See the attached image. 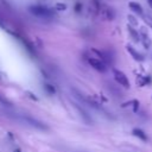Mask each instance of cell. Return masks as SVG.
<instances>
[{
    "mask_svg": "<svg viewBox=\"0 0 152 152\" xmlns=\"http://www.w3.org/2000/svg\"><path fill=\"white\" fill-rule=\"evenodd\" d=\"M45 89H46V90H49V91H50L51 94H53V93H55V90H53V88H52L51 86H49V84H48V86H45Z\"/></svg>",
    "mask_w": 152,
    "mask_h": 152,
    "instance_id": "4fadbf2b",
    "label": "cell"
},
{
    "mask_svg": "<svg viewBox=\"0 0 152 152\" xmlns=\"http://www.w3.org/2000/svg\"><path fill=\"white\" fill-rule=\"evenodd\" d=\"M132 133H133L134 137L139 138L140 140H142V141H147V135H146V133H145L142 129H140V128H134V129L132 131Z\"/></svg>",
    "mask_w": 152,
    "mask_h": 152,
    "instance_id": "9c48e42d",
    "label": "cell"
},
{
    "mask_svg": "<svg viewBox=\"0 0 152 152\" xmlns=\"http://www.w3.org/2000/svg\"><path fill=\"white\" fill-rule=\"evenodd\" d=\"M0 103H2V104H5V106H10V104H11V103H10L6 99H4L1 95H0Z\"/></svg>",
    "mask_w": 152,
    "mask_h": 152,
    "instance_id": "7c38bea8",
    "label": "cell"
},
{
    "mask_svg": "<svg viewBox=\"0 0 152 152\" xmlns=\"http://www.w3.org/2000/svg\"><path fill=\"white\" fill-rule=\"evenodd\" d=\"M97 12L104 19H107V20H113L114 17H115V12L113 11V8H110V7L106 6V5H102V4H100V7H99V11Z\"/></svg>",
    "mask_w": 152,
    "mask_h": 152,
    "instance_id": "277c9868",
    "label": "cell"
},
{
    "mask_svg": "<svg viewBox=\"0 0 152 152\" xmlns=\"http://www.w3.org/2000/svg\"><path fill=\"white\" fill-rule=\"evenodd\" d=\"M142 19H144V21H145V23H146V24L152 28V17H151V15H148V14H147V15H145V14H144V15H142Z\"/></svg>",
    "mask_w": 152,
    "mask_h": 152,
    "instance_id": "30bf717a",
    "label": "cell"
},
{
    "mask_svg": "<svg viewBox=\"0 0 152 152\" xmlns=\"http://www.w3.org/2000/svg\"><path fill=\"white\" fill-rule=\"evenodd\" d=\"M28 11L39 18H51L53 15V11L46 6H42V5H32L28 7Z\"/></svg>",
    "mask_w": 152,
    "mask_h": 152,
    "instance_id": "6da1fadb",
    "label": "cell"
},
{
    "mask_svg": "<svg viewBox=\"0 0 152 152\" xmlns=\"http://www.w3.org/2000/svg\"><path fill=\"white\" fill-rule=\"evenodd\" d=\"M127 19H128V21L131 23V25H133V26H137V25H138V20H137L133 15H131V14H129V15L127 17Z\"/></svg>",
    "mask_w": 152,
    "mask_h": 152,
    "instance_id": "8fae6325",
    "label": "cell"
},
{
    "mask_svg": "<svg viewBox=\"0 0 152 152\" xmlns=\"http://www.w3.org/2000/svg\"><path fill=\"white\" fill-rule=\"evenodd\" d=\"M148 1H152V0H148Z\"/></svg>",
    "mask_w": 152,
    "mask_h": 152,
    "instance_id": "9a60e30c",
    "label": "cell"
},
{
    "mask_svg": "<svg viewBox=\"0 0 152 152\" xmlns=\"http://www.w3.org/2000/svg\"><path fill=\"white\" fill-rule=\"evenodd\" d=\"M128 7H129L131 11L134 12L135 14H138V15H140V17L144 15V10H142V7H141V5H140L139 2L129 1V2H128Z\"/></svg>",
    "mask_w": 152,
    "mask_h": 152,
    "instance_id": "5b68a950",
    "label": "cell"
},
{
    "mask_svg": "<svg viewBox=\"0 0 152 152\" xmlns=\"http://www.w3.org/2000/svg\"><path fill=\"white\" fill-rule=\"evenodd\" d=\"M140 42L142 43V45H144L145 49H150V46H151V39H150L148 34L144 30L140 31Z\"/></svg>",
    "mask_w": 152,
    "mask_h": 152,
    "instance_id": "52a82bcc",
    "label": "cell"
},
{
    "mask_svg": "<svg viewBox=\"0 0 152 152\" xmlns=\"http://www.w3.org/2000/svg\"><path fill=\"white\" fill-rule=\"evenodd\" d=\"M88 63L90 64V66H93L95 70H97L100 72H104L107 69L104 62L101 61L100 58H96V57H88Z\"/></svg>",
    "mask_w": 152,
    "mask_h": 152,
    "instance_id": "7a4b0ae2",
    "label": "cell"
},
{
    "mask_svg": "<svg viewBox=\"0 0 152 152\" xmlns=\"http://www.w3.org/2000/svg\"><path fill=\"white\" fill-rule=\"evenodd\" d=\"M127 30H128V32H129V36L132 37V39L134 40V42H140V33L135 30V28H133V26L132 25H128L127 26Z\"/></svg>",
    "mask_w": 152,
    "mask_h": 152,
    "instance_id": "ba28073f",
    "label": "cell"
},
{
    "mask_svg": "<svg viewBox=\"0 0 152 152\" xmlns=\"http://www.w3.org/2000/svg\"><path fill=\"white\" fill-rule=\"evenodd\" d=\"M126 49H127V51H128V53L135 59V61H138V62H142L144 61V56L140 53V52H138L133 46H131V45H127L126 46Z\"/></svg>",
    "mask_w": 152,
    "mask_h": 152,
    "instance_id": "8992f818",
    "label": "cell"
},
{
    "mask_svg": "<svg viewBox=\"0 0 152 152\" xmlns=\"http://www.w3.org/2000/svg\"><path fill=\"white\" fill-rule=\"evenodd\" d=\"M113 74H114V78H115V81H116L120 86H122L124 88H129V81H128L127 76H126L122 71L114 69V70H113Z\"/></svg>",
    "mask_w": 152,
    "mask_h": 152,
    "instance_id": "3957f363",
    "label": "cell"
},
{
    "mask_svg": "<svg viewBox=\"0 0 152 152\" xmlns=\"http://www.w3.org/2000/svg\"><path fill=\"white\" fill-rule=\"evenodd\" d=\"M150 5H151V7H152V1H150Z\"/></svg>",
    "mask_w": 152,
    "mask_h": 152,
    "instance_id": "5bb4252c",
    "label": "cell"
}]
</instances>
